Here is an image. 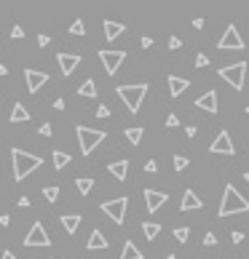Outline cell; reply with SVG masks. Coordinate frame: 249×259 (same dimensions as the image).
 Returning <instances> with one entry per match:
<instances>
[{"label":"cell","instance_id":"obj_1","mask_svg":"<svg viewBox=\"0 0 249 259\" xmlns=\"http://www.w3.org/2000/svg\"><path fill=\"white\" fill-rule=\"evenodd\" d=\"M11 160H14V179H16V182H22V179L30 177V174L41 166L43 158L41 155H30V153H24V150L14 147V150H11Z\"/></svg>","mask_w":249,"mask_h":259},{"label":"cell","instance_id":"obj_18","mask_svg":"<svg viewBox=\"0 0 249 259\" xmlns=\"http://www.w3.org/2000/svg\"><path fill=\"white\" fill-rule=\"evenodd\" d=\"M110 174L118 179V182H123L126 179V174H129V160H115V163H110Z\"/></svg>","mask_w":249,"mask_h":259},{"label":"cell","instance_id":"obj_9","mask_svg":"<svg viewBox=\"0 0 249 259\" xmlns=\"http://www.w3.org/2000/svg\"><path fill=\"white\" fill-rule=\"evenodd\" d=\"M123 56H126V51H99V59H102V64H105V70H107V75H115V70L123 64Z\"/></svg>","mask_w":249,"mask_h":259},{"label":"cell","instance_id":"obj_20","mask_svg":"<svg viewBox=\"0 0 249 259\" xmlns=\"http://www.w3.org/2000/svg\"><path fill=\"white\" fill-rule=\"evenodd\" d=\"M123 30H126V27L118 24V21H110V19L105 21V38H107V40H115V38H121Z\"/></svg>","mask_w":249,"mask_h":259},{"label":"cell","instance_id":"obj_21","mask_svg":"<svg viewBox=\"0 0 249 259\" xmlns=\"http://www.w3.org/2000/svg\"><path fill=\"white\" fill-rule=\"evenodd\" d=\"M11 123H24V120H30V112H27V107L22 104V102H16L14 104V110H11V118H8Z\"/></svg>","mask_w":249,"mask_h":259},{"label":"cell","instance_id":"obj_17","mask_svg":"<svg viewBox=\"0 0 249 259\" xmlns=\"http://www.w3.org/2000/svg\"><path fill=\"white\" fill-rule=\"evenodd\" d=\"M86 249L89 251H102V249H107V238L102 235V230L94 227V233L89 235V243H86Z\"/></svg>","mask_w":249,"mask_h":259},{"label":"cell","instance_id":"obj_40","mask_svg":"<svg viewBox=\"0 0 249 259\" xmlns=\"http://www.w3.org/2000/svg\"><path fill=\"white\" fill-rule=\"evenodd\" d=\"M38 46L46 48V46H48V35H38Z\"/></svg>","mask_w":249,"mask_h":259},{"label":"cell","instance_id":"obj_45","mask_svg":"<svg viewBox=\"0 0 249 259\" xmlns=\"http://www.w3.org/2000/svg\"><path fill=\"white\" fill-rule=\"evenodd\" d=\"M3 259H16L14 251H3Z\"/></svg>","mask_w":249,"mask_h":259},{"label":"cell","instance_id":"obj_46","mask_svg":"<svg viewBox=\"0 0 249 259\" xmlns=\"http://www.w3.org/2000/svg\"><path fill=\"white\" fill-rule=\"evenodd\" d=\"M244 182H247V184H249V171H247V174H244Z\"/></svg>","mask_w":249,"mask_h":259},{"label":"cell","instance_id":"obj_6","mask_svg":"<svg viewBox=\"0 0 249 259\" xmlns=\"http://www.w3.org/2000/svg\"><path fill=\"white\" fill-rule=\"evenodd\" d=\"M217 48H220V51H241V48H244V38L239 35L236 24H228L225 35L217 40Z\"/></svg>","mask_w":249,"mask_h":259},{"label":"cell","instance_id":"obj_28","mask_svg":"<svg viewBox=\"0 0 249 259\" xmlns=\"http://www.w3.org/2000/svg\"><path fill=\"white\" fill-rule=\"evenodd\" d=\"M70 35H78V38L86 35V24H83V19H75V21L70 24Z\"/></svg>","mask_w":249,"mask_h":259},{"label":"cell","instance_id":"obj_4","mask_svg":"<svg viewBox=\"0 0 249 259\" xmlns=\"http://www.w3.org/2000/svg\"><path fill=\"white\" fill-rule=\"evenodd\" d=\"M75 134H78L83 155H91L94 147H99V142H105V131H94V128H86V126H78Z\"/></svg>","mask_w":249,"mask_h":259},{"label":"cell","instance_id":"obj_24","mask_svg":"<svg viewBox=\"0 0 249 259\" xmlns=\"http://www.w3.org/2000/svg\"><path fill=\"white\" fill-rule=\"evenodd\" d=\"M142 233H145V238H148V240H153L158 233H161V224H158V222H142Z\"/></svg>","mask_w":249,"mask_h":259},{"label":"cell","instance_id":"obj_5","mask_svg":"<svg viewBox=\"0 0 249 259\" xmlns=\"http://www.w3.org/2000/svg\"><path fill=\"white\" fill-rule=\"evenodd\" d=\"M244 75H247V61H236V64L220 70V78H225L230 83V88H236V91L244 88Z\"/></svg>","mask_w":249,"mask_h":259},{"label":"cell","instance_id":"obj_27","mask_svg":"<svg viewBox=\"0 0 249 259\" xmlns=\"http://www.w3.org/2000/svg\"><path fill=\"white\" fill-rule=\"evenodd\" d=\"M78 193H81V195H89V193H91V187H94V179H86V177H83V179H78Z\"/></svg>","mask_w":249,"mask_h":259},{"label":"cell","instance_id":"obj_12","mask_svg":"<svg viewBox=\"0 0 249 259\" xmlns=\"http://www.w3.org/2000/svg\"><path fill=\"white\" fill-rule=\"evenodd\" d=\"M169 200L166 193H158V190H145V203H148V211H158L163 203Z\"/></svg>","mask_w":249,"mask_h":259},{"label":"cell","instance_id":"obj_33","mask_svg":"<svg viewBox=\"0 0 249 259\" xmlns=\"http://www.w3.org/2000/svg\"><path fill=\"white\" fill-rule=\"evenodd\" d=\"M214 243H217V235H214V233L204 235V246H214Z\"/></svg>","mask_w":249,"mask_h":259},{"label":"cell","instance_id":"obj_26","mask_svg":"<svg viewBox=\"0 0 249 259\" xmlns=\"http://www.w3.org/2000/svg\"><path fill=\"white\" fill-rule=\"evenodd\" d=\"M51 160H54V168L59 171V168H65L67 163H70V155H67V153H59V150H56V153L51 155Z\"/></svg>","mask_w":249,"mask_h":259},{"label":"cell","instance_id":"obj_42","mask_svg":"<svg viewBox=\"0 0 249 259\" xmlns=\"http://www.w3.org/2000/svg\"><path fill=\"white\" fill-rule=\"evenodd\" d=\"M185 134H188V139H193L196 137V126H188V128H185Z\"/></svg>","mask_w":249,"mask_h":259},{"label":"cell","instance_id":"obj_34","mask_svg":"<svg viewBox=\"0 0 249 259\" xmlns=\"http://www.w3.org/2000/svg\"><path fill=\"white\" fill-rule=\"evenodd\" d=\"M180 46H182V40H180L177 35H172V38H169V48H172V51H174V48H180Z\"/></svg>","mask_w":249,"mask_h":259},{"label":"cell","instance_id":"obj_41","mask_svg":"<svg viewBox=\"0 0 249 259\" xmlns=\"http://www.w3.org/2000/svg\"><path fill=\"white\" fill-rule=\"evenodd\" d=\"M41 134H43V137H51V123H43V126H41Z\"/></svg>","mask_w":249,"mask_h":259},{"label":"cell","instance_id":"obj_19","mask_svg":"<svg viewBox=\"0 0 249 259\" xmlns=\"http://www.w3.org/2000/svg\"><path fill=\"white\" fill-rule=\"evenodd\" d=\"M78 224H81V214H65V217H62V227L70 235L78 233Z\"/></svg>","mask_w":249,"mask_h":259},{"label":"cell","instance_id":"obj_36","mask_svg":"<svg viewBox=\"0 0 249 259\" xmlns=\"http://www.w3.org/2000/svg\"><path fill=\"white\" fill-rule=\"evenodd\" d=\"M97 118H110V110H107L105 104H99L97 107Z\"/></svg>","mask_w":249,"mask_h":259},{"label":"cell","instance_id":"obj_37","mask_svg":"<svg viewBox=\"0 0 249 259\" xmlns=\"http://www.w3.org/2000/svg\"><path fill=\"white\" fill-rule=\"evenodd\" d=\"M145 171H148V174H156V171H158L156 160H148V163H145Z\"/></svg>","mask_w":249,"mask_h":259},{"label":"cell","instance_id":"obj_25","mask_svg":"<svg viewBox=\"0 0 249 259\" xmlns=\"http://www.w3.org/2000/svg\"><path fill=\"white\" fill-rule=\"evenodd\" d=\"M142 137H145V131H142L139 126H137V128H126V139L134 144V147H137V144L142 142Z\"/></svg>","mask_w":249,"mask_h":259},{"label":"cell","instance_id":"obj_32","mask_svg":"<svg viewBox=\"0 0 249 259\" xmlns=\"http://www.w3.org/2000/svg\"><path fill=\"white\" fill-rule=\"evenodd\" d=\"M209 64V56L206 54H199V56H196V67H199V70H201V67H206Z\"/></svg>","mask_w":249,"mask_h":259},{"label":"cell","instance_id":"obj_8","mask_svg":"<svg viewBox=\"0 0 249 259\" xmlns=\"http://www.w3.org/2000/svg\"><path fill=\"white\" fill-rule=\"evenodd\" d=\"M126 206H129V198H115V200H105V203H102V211H105L115 224H123V219H126Z\"/></svg>","mask_w":249,"mask_h":259},{"label":"cell","instance_id":"obj_35","mask_svg":"<svg viewBox=\"0 0 249 259\" xmlns=\"http://www.w3.org/2000/svg\"><path fill=\"white\" fill-rule=\"evenodd\" d=\"M177 123H180L177 115H166V126H169V128H177Z\"/></svg>","mask_w":249,"mask_h":259},{"label":"cell","instance_id":"obj_14","mask_svg":"<svg viewBox=\"0 0 249 259\" xmlns=\"http://www.w3.org/2000/svg\"><path fill=\"white\" fill-rule=\"evenodd\" d=\"M196 107L214 115V112H217V91H206L204 97H199V99H196Z\"/></svg>","mask_w":249,"mask_h":259},{"label":"cell","instance_id":"obj_13","mask_svg":"<svg viewBox=\"0 0 249 259\" xmlns=\"http://www.w3.org/2000/svg\"><path fill=\"white\" fill-rule=\"evenodd\" d=\"M56 59H59V70H62V75H72V70H75V67L81 64V56H78V54H59Z\"/></svg>","mask_w":249,"mask_h":259},{"label":"cell","instance_id":"obj_7","mask_svg":"<svg viewBox=\"0 0 249 259\" xmlns=\"http://www.w3.org/2000/svg\"><path fill=\"white\" fill-rule=\"evenodd\" d=\"M24 246L27 249H46V246H51V238H48V233H46V227H43L41 222H35L30 227V233H27V238H24Z\"/></svg>","mask_w":249,"mask_h":259},{"label":"cell","instance_id":"obj_48","mask_svg":"<svg viewBox=\"0 0 249 259\" xmlns=\"http://www.w3.org/2000/svg\"><path fill=\"white\" fill-rule=\"evenodd\" d=\"M247 115H249V107H247Z\"/></svg>","mask_w":249,"mask_h":259},{"label":"cell","instance_id":"obj_23","mask_svg":"<svg viewBox=\"0 0 249 259\" xmlns=\"http://www.w3.org/2000/svg\"><path fill=\"white\" fill-rule=\"evenodd\" d=\"M78 94H81V97H89V99H97V86H94L91 78H89V80L83 83L81 88H78Z\"/></svg>","mask_w":249,"mask_h":259},{"label":"cell","instance_id":"obj_43","mask_svg":"<svg viewBox=\"0 0 249 259\" xmlns=\"http://www.w3.org/2000/svg\"><path fill=\"white\" fill-rule=\"evenodd\" d=\"M54 107L56 110H65V99H54Z\"/></svg>","mask_w":249,"mask_h":259},{"label":"cell","instance_id":"obj_38","mask_svg":"<svg viewBox=\"0 0 249 259\" xmlns=\"http://www.w3.org/2000/svg\"><path fill=\"white\" fill-rule=\"evenodd\" d=\"M11 38H16V40H19V38H24V32H22V27L16 24L14 30H11Z\"/></svg>","mask_w":249,"mask_h":259},{"label":"cell","instance_id":"obj_30","mask_svg":"<svg viewBox=\"0 0 249 259\" xmlns=\"http://www.w3.org/2000/svg\"><path fill=\"white\" fill-rule=\"evenodd\" d=\"M174 238H177L180 243H185V240L190 238V230L188 227H174Z\"/></svg>","mask_w":249,"mask_h":259},{"label":"cell","instance_id":"obj_31","mask_svg":"<svg viewBox=\"0 0 249 259\" xmlns=\"http://www.w3.org/2000/svg\"><path fill=\"white\" fill-rule=\"evenodd\" d=\"M188 158L185 155H174V168H177V171H185V168H188Z\"/></svg>","mask_w":249,"mask_h":259},{"label":"cell","instance_id":"obj_39","mask_svg":"<svg viewBox=\"0 0 249 259\" xmlns=\"http://www.w3.org/2000/svg\"><path fill=\"white\" fill-rule=\"evenodd\" d=\"M230 240H233V243H241V240H244V233H239V230H236V233L230 235Z\"/></svg>","mask_w":249,"mask_h":259},{"label":"cell","instance_id":"obj_22","mask_svg":"<svg viewBox=\"0 0 249 259\" xmlns=\"http://www.w3.org/2000/svg\"><path fill=\"white\" fill-rule=\"evenodd\" d=\"M121 259H145V254L134 246V240H126V243H123V251H121Z\"/></svg>","mask_w":249,"mask_h":259},{"label":"cell","instance_id":"obj_15","mask_svg":"<svg viewBox=\"0 0 249 259\" xmlns=\"http://www.w3.org/2000/svg\"><path fill=\"white\" fill-rule=\"evenodd\" d=\"M190 88V80L188 78H177V75H169V94H172L174 99L180 97L182 91H188Z\"/></svg>","mask_w":249,"mask_h":259},{"label":"cell","instance_id":"obj_10","mask_svg":"<svg viewBox=\"0 0 249 259\" xmlns=\"http://www.w3.org/2000/svg\"><path fill=\"white\" fill-rule=\"evenodd\" d=\"M209 150H212L214 155H220V153H223V155H236V147H233V142H230V134L228 131H220Z\"/></svg>","mask_w":249,"mask_h":259},{"label":"cell","instance_id":"obj_11","mask_svg":"<svg viewBox=\"0 0 249 259\" xmlns=\"http://www.w3.org/2000/svg\"><path fill=\"white\" fill-rule=\"evenodd\" d=\"M24 80H27V88H30V94H35L41 86H46L48 75H46V72H41V70H30V67H27V70H24Z\"/></svg>","mask_w":249,"mask_h":259},{"label":"cell","instance_id":"obj_3","mask_svg":"<svg viewBox=\"0 0 249 259\" xmlns=\"http://www.w3.org/2000/svg\"><path fill=\"white\" fill-rule=\"evenodd\" d=\"M115 94L123 99V104L129 107L132 112H137L142 107V99L148 94V83H134V86H118Z\"/></svg>","mask_w":249,"mask_h":259},{"label":"cell","instance_id":"obj_16","mask_svg":"<svg viewBox=\"0 0 249 259\" xmlns=\"http://www.w3.org/2000/svg\"><path fill=\"white\" fill-rule=\"evenodd\" d=\"M204 206V200L199 198V195L193 193V190H185V195H182V203H180V208L182 211H196V208H201Z\"/></svg>","mask_w":249,"mask_h":259},{"label":"cell","instance_id":"obj_44","mask_svg":"<svg viewBox=\"0 0 249 259\" xmlns=\"http://www.w3.org/2000/svg\"><path fill=\"white\" fill-rule=\"evenodd\" d=\"M153 46V38H142V48H150Z\"/></svg>","mask_w":249,"mask_h":259},{"label":"cell","instance_id":"obj_29","mask_svg":"<svg viewBox=\"0 0 249 259\" xmlns=\"http://www.w3.org/2000/svg\"><path fill=\"white\" fill-rule=\"evenodd\" d=\"M43 198H46L48 203H54V200L59 198V187H56V184H51V187H43Z\"/></svg>","mask_w":249,"mask_h":259},{"label":"cell","instance_id":"obj_47","mask_svg":"<svg viewBox=\"0 0 249 259\" xmlns=\"http://www.w3.org/2000/svg\"><path fill=\"white\" fill-rule=\"evenodd\" d=\"M163 259H177V257H174V254H169V257H163Z\"/></svg>","mask_w":249,"mask_h":259},{"label":"cell","instance_id":"obj_2","mask_svg":"<svg viewBox=\"0 0 249 259\" xmlns=\"http://www.w3.org/2000/svg\"><path fill=\"white\" fill-rule=\"evenodd\" d=\"M249 211V200L233 184H225V193H223V203H220V217H233V214H244Z\"/></svg>","mask_w":249,"mask_h":259}]
</instances>
